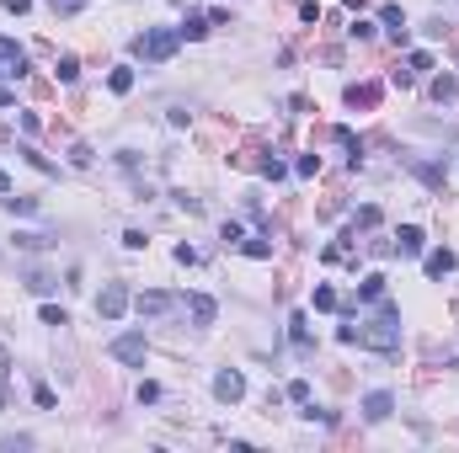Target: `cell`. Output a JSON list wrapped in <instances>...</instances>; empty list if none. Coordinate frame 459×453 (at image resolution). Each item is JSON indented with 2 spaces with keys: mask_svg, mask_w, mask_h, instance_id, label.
I'll list each match as a JSON object with an SVG mask.
<instances>
[{
  "mask_svg": "<svg viewBox=\"0 0 459 453\" xmlns=\"http://www.w3.org/2000/svg\"><path fill=\"white\" fill-rule=\"evenodd\" d=\"M246 246V256H251V262H267V256H273V246H267V240H241Z\"/></svg>",
  "mask_w": 459,
  "mask_h": 453,
  "instance_id": "23",
  "label": "cell"
},
{
  "mask_svg": "<svg viewBox=\"0 0 459 453\" xmlns=\"http://www.w3.org/2000/svg\"><path fill=\"white\" fill-rule=\"evenodd\" d=\"M181 37H187V43H198V37H208V16H187V22L177 27Z\"/></svg>",
  "mask_w": 459,
  "mask_h": 453,
  "instance_id": "16",
  "label": "cell"
},
{
  "mask_svg": "<svg viewBox=\"0 0 459 453\" xmlns=\"http://www.w3.org/2000/svg\"><path fill=\"white\" fill-rule=\"evenodd\" d=\"M181 32L177 27H145V32L133 37V59H145V64H166L171 54H177Z\"/></svg>",
  "mask_w": 459,
  "mask_h": 453,
  "instance_id": "2",
  "label": "cell"
},
{
  "mask_svg": "<svg viewBox=\"0 0 459 453\" xmlns=\"http://www.w3.org/2000/svg\"><path fill=\"white\" fill-rule=\"evenodd\" d=\"M289 400H294V406H310V384L294 379V384H289Z\"/></svg>",
  "mask_w": 459,
  "mask_h": 453,
  "instance_id": "27",
  "label": "cell"
},
{
  "mask_svg": "<svg viewBox=\"0 0 459 453\" xmlns=\"http://www.w3.org/2000/svg\"><path fill=\"white\" fill-rule=\"evenodd\" d=\"M289 336H294V346H310V315H294V320H289Z\"/></svg>",
  "mask_w": 459,
  "mask_h": 453,
  "instance_id": "18",
  "label": "cell"
},
{
  "mask_svg": "<svg viewBox=\"0 0 459 453\" xmlns=\"http://www.w3.org/2000/svg\"><path fill=\"white\" fill-rule=\"evenodd\" d=\"M214 394L225 400V406H241L246 400V373L241 368H219L214 373Z\"/></svg>",
  "mask_w": 459,
  "mask_h": 453,
  "instance_id": "4",
  "label": "cell"
},
{
  "mask_svg": "<svg viewBox=\"0 0 459 453\" xmlns=\"http://www.w3.org/2000/svg\"><path fill=\"white\" fill-rule=\"evenodd\" d=\"M133 310H139V320H160V315H171V310H177V298H171V294H160V288H150V294H139V298H133Z\"/></svg>",
  "mask_w": 459,
  "mask_h": 453,
  "instance_id": "5",
  "label": "cell"
},
{
  "mask_svg": "<svg viewBox=\"0 0 459 453\" xmlns=\"http://www.w3.org/2000/svg\"><path fill=\"white\" fill-rule=\"evenodd\" d=\"M347 102L352 107H369V102H374V85H347Z\"/></svg>",
  "mask_w": 459,
  "mask_h": 453,
  "instance_id": "21",
  "label": "cell"
},
{
  "mask_svg": "<svg viewBox=\"0 0 459 453\" xmlns=\"http://www.w3.org/2000/svg\"><path fill=\"white\" fill-rule=\"evenodd\" d=\"M37 320H43V325H70V315H64L59 304H43V310H37Z\"/></svg>",
  "mask_w": 459,
  "mask_h": 453,
  "instance_id": "20",
  "label": "cell"
},
{
  "mask_svg": "<svg viewBox=\"0 0 459 453\" xmlns=\"http://www.w3.org/2000/svg\"><path fill=\"white\" fill-rule=\"evenodd\" d=\"M315 310H337V288H326V283L315 288Z\"/></svg>",
  "mask_w": 459,
  "mask_h": 453,
  "instance_id": "26",
  "label": "cell"
},
{
  "mask_svg": "<svg viewBox=\"0 0 459 453\" xmlns=\"http://www.w3.org/2000/svg\"><path fill=\"white\" fill-rule=\"evenodd\" d=\"M32 400H37L43 411H54V389H49V384H37V389H32Z\"/></svg>",
  "mask_w": 459,
  "mask_h": 453,
  "instance_id": "33",
  "label": "cell"
},
{
  "mask_svg": "<svg viewBox=\"0 0 459 453\" xmlns=\"http://www.w3.org/2000/svg\"><path fill=\"white\" fill-rule=\"evenodd\" d=\"M422 246H427L422 229H417V224H400V235H395V250H400V256H422Z\"/></svg>",
  "mask_w": 459,
  "mask_h": 453,
  "instance_id": "10",
  "label": "cell"
},
{
  "mask_svg": "<svg viewBox=\"0 0 459 453\" xmlns=\"http://www.w3.org/2000/svg\"><path fill=\"white\" fill-rule=\"evenodd\" d=\"M70 160H75V166H91L97 155H91V144H70Z\"/></svg>",
  "mask_w": 459,
  "mask_h": 453,
  "instance_id": "29",
  "label": "cell"
},
{
  "mask_svg": "<svg viewBox=\"0 0 459 453\" xmlns=\"http://www.w3.org/2000/svg\"><path fill=\"white\" fill-rule=\"evenodd\" d=\"M6 192H11V176H6V171H0V198H6Z\"/></svg>",
  "mask_w": 459,
  "mask_h": 453,
  "instance_id": "38",
  "label": "cell"
},
{
  "mask_svg": "<svg viewBox=\"0 0 459 453\" xmlns=\"http://www.w3.org/2000/svg\"><path fill=\"white\" fill-rule=\"evenodd\" d=\"M390 411H395V394H390V389H374V394H363V416H369V421H385Z\"/></svg>",
  "mask_w": 459,
  "mask_h": 453,
  "instance_id": "9",
  "label": "cell"
},
{
  "mask_svg": "<svg viewBox=\"0 0 459 453\" xmlns=\"http://www.w3.org/2000/svg\"><path fill=\"white\" fill-rule=\"evenodd\" d=\"M123 310H129V288H123V283H107V288L97 294V315H102V320H118Z\"/></svg>",
  "mask_w": 459,
  "mask_h": 453,
  "instance_id": "6",
  "label": "cell"
},
{
  "mask_svg": "<svg viewBox=\"0 0 459 453\" xmlns=\"http://www.w3.org/2000/svg\"><path fill=\"white\" fill-rule=\"evenodd\" d=\"M0 411H6V389H0Z\"/></svg>",
  "mask_w": 459,
  "mask_h": 453,
  "instance_id": "39",
  "label": "cell"
},
{
  "mask_svg": "<svg viewBox=\"0 0 459 453\" xmlns=\"http://www.w3.org/2000/svg\"><path fill=\"white\" fill-rule=\"evenodd\" d=\"M112 358L129 363V368H145V358H150L145 331H123V336H112Z\"/></svg>",
  "mask_w": 459,
  "mask_h": 453,
  "instance_id": "3",
  "label": "cell"
},
{
  "mask_svg": "<svg viewBox=\"0 0 459 453\" xmlns=\"http://www.w3.org/2000/svg\"><path fill=\"white\" fill-rule=\"evenodd\" d=\"M49 11H54V16H81L85 0H49Z\"/></svg>",
  "mask_w": 459,
  "mask_h": 453,
  "instance_id": "19",
  "label": "cell"
},
{
  "mask_svg": "<svg viewBox=\"0 0 459 453\" xmlns=\"http://www.w3.org/2000/svg\"><path fill=\"white\" fill-rule=\"evenodd\" d=\"M27 288H32V294H49L54 277H49V272H32V277H27Z\"/></svg>",
  "mask_w": 459,
  "mask_h": 453,
  "instance_id": "31",
  "label": "cell"
},
{
  "mask_svg": "<svg viewBox=\"0 0 459 453\" xmlns=\"http://www.w3.org/2000/svg\"><path fill=\"white\" fill-rule=\"evenodd\" d=\"M54 70H59V80H75V75H81V59H75V54H64Z\"/></svg>",
  "mask_w": 459,
  "mask_h": 453,
  "instance_id": "24",
  "label": "cell"
},
{
  "mask_svg": "<svg viewBox=\"0 0 459 453\" xmlns=\"http://www.w3.org/2000/svg\"><path fill=\"white\" fill-rule=\"evenodd\" d=\"M406 70H411V75H422V70H433V54H427V48H417V54H411V59H406Z\"/></svg>",
  "mask_w": 459,
  "mask_h": 453,
  "instance_id": "22",
  "label": "cell"
},
{
  "mask_svg": "<svg viewBox=\"0 0 459 453\" xmlns=\"http://www.w3.org/2000/svg\"><path fill=\"white\" fill-rule=\"evenodd\" d=\"M358 298H369V304H379V298H385V277H379V272H369V277L358 283Z\"/></svg>",
  "mask_w": 459,
  "mask_h": 453,
  "instance_id": "14",
  "label": "cell"
},
{
  "mask_svg": "<svg viewBox=\"0 0 459 453\" xmlns=\"http://www.w3.org/2000/svg\"><path fill=\"white\" fill-rule=\"evenodd\" d=\"M0 75H11V80L27 75V59H22V43L16 37H0Z\"/></svg>",
  "mask_w": 459,
  "mask_h": 453,
  "instance_id": "8",
  "label": "cell"
},
{
  "mask_svg": "<svg viewBox=\"0 0 459 453\" xmlns=\"http://www.w3.org/2000/svg\"><path fill=\"white\" fill-rule=\"evenodd\" d=\"M6 208H11V214H37V198H27V192H6Z\"/></svg>",
  "mask_w": 459,
  "mask_h": 453,
  "instance_id": "15",
  "label": "cell"
},
{
  "mask_svg": "<svg viewBox=\"0 0 459 453\" xmlns=\"http://www.w3.org/2000/svg\"><path fill=\"white\" fill-rule=\"evenodd\" d=\"M454 96H459V80L454 75H438L433 80V102H454Z\"/></svg>",
  "mask_w": 459,
  "mask_h": 453,
  "instance_id": "17",
  "label": "cell"
},
{
  "mask_svg": "<svg viewBox=\"0 0 459 453\" xmlns=\"http://www.w3.org/2000/svg\"><path fill=\"white\" fill-rule=\"evenodd\" d=\"M181 315H187V320L193 325H214V315H219V304L208 294H187L181 298Z\"/></svg>",
  "mask_w": 459,
  "mask_h": 453,
  "instance_id": "7",
  "label": "cell"
},
{
  "mask_svg": "<svg viewBox=\"0 0 459 453\" xmlns=\"http://www.w3.org/2000/svg\"><path fill=\"white\" fill-rule=\"evenodd\" d=\"M107 91H112V96H129V91H133V70H129V64H118V70L107 75Z\"/></svg>",
  "mask_w": 459,
  "mask_h": 453,
  "instance_id": "13",
  "label": "cell"
},
{
  "mask_svg": "<svg viewBox=\"0 0 459 453\" xmlns=\"http://www.w3.org/2000/svg\"><path fill=\"white\" fill-rule=\"evenodd\" d=\"M16 246H22V250H43V246H49V235H32V229H22V235H16Z\"/></svg>",
  "mask_w": 459,
  "mask_h": 453,
  "instance_id": "25",
  "label": "cell"
},
{
  "mask_svg": "<svg viewBox=\"0 0 459 453\" xmlns=\"http://www.w3.org/2000/svg\"><path fill=\"white\" fill-rule=\"evenodd\" d=\"M0 6H6V11H11V16H22V11H32V0H0Z\"/></svg>",
  "mask_w": 459,
  "mask_h": 453,
  "instance_id": "35",
  "label": "cell"
},
{
  "mask_svg": "<svg viewBox=\"0 0 459 453\" xmlns=\"http://www.w3.org/2000/svg\"><path fill=\"white\" fill-rule=\"evenodd\" d=\"M160 400V384H139V406H155Z\"/></svg>",
  "mask_w": 459,
  "mask_h": 453,
  "instance_id": "32",
  "label": "cell"
},
{
  "mask_svg": "<svg viewBox=\"0 0 459 453\" xmlns=\"http://www.w3.org/2000/svg\"><path fill=\"white\" fill-rule=\"evenodd\" d=\"M6 373H11V352L0 346V384H6Z\"/></svg>",
  "mask_w": 459,
  "mask_h": 453,
  "instance_id": "36",
  "label": "cell"
},
{
  "mask_svg": "<svg viewBox=\"0 0 459 453\" xmlns=\"http://www.w3.org/2000/svg\"><path fill=\"white\" fill-rule=\"evenodd\" d=\"M294 171H299V176H304V181H310V176H315V171H321V155H299V166H294Z\"/></svg>",
  "mask_w": 459,
  "mask_h": 453,
  "instance_id": "28",
  "label": "cell"
},
{
  "mask_svg": "<svg viewBox=\"0 0 459 453\" xmlns=\"http://www.w3.org/2000/svg\"><path fill=\"white\" fill-rule=\"evenodd\" d=\"M16 448H32V437H0V453H16Z\"/></svg>",
  "mask_w": 459,
  "mask_h": 453,
  "instance_id": "34",
  "label": "cell"
},
{
  "mask_svg": "<svg viewBox=\"0 0 459 453\" xmlns=\"http://www.w3.org/2000/svg\"><path fill=\"white\" fill-rule=\"evenodd\" d=\"M358 342H363V346H374V352H385V358H395V352H400V320H395V304H385V310H379V320L358 325Z\"/></svg>",
  "mask_w": 459,
  "mask_h": 453,
  "instance_id": "1",
  "label": "cell"
},
{
  "mask_svg": "<svg viewBox=\"0 0 459 453\" xmlns=\"http://www.w3.org/2000/svg\"><path fill=\"white\" fill-rule=\"evenodd\" d=\"M454 267H459V256H454V250H427V277H448V272H454Z\"/></svg>",
  "mask_w": 459,
  "mask_h": 453,
  "instance_id": "11",
  "label": "cell"
},
{
  "mask_svg": "<svg viewBox=\"0 0 459 453\" xmlns=\"http://www.w3.org/2000/svg\"><path fill=\"white\" fill-rule=\"evenodd\" d=\"M379 22H385L400 43H406V11H400V6H379Z\"/></svg>",
  "mask_w": 459,
  "mask_h": 453,
  "instance_id": "12",
  "label": "cell"
},
{
  "mask_svg": "<svg viewBox=\"0 0 459 453\" xmlns=\"http://www.w3.org/2000/svg\"><path fill=\"white\" fill-rule=\"evenodd\" d=\"M219 240H225V246H241L246 229H241V224H225V229H219Z\"/></svg>",
  "mask_w": 459,
  "mask_h": 453,
  "instance_id": "30",
  "label": "cell"
},
{
  "mask_svg": "<svg viewBox=\"0 0 459 453\" xmlns=\"http://www.w3.org/2000/svg\"><path fill=\"white\" fill-rule=\"evenodd\" d=\"M16 102V91H6V85H0V107H11Z\"/></svg>",
  "mask_w": 459,
  "mask_h": 453,
  "instance_id": "37",
  "label": "cell"
}]
</instances>
